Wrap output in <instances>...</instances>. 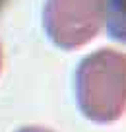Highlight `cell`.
I'll use <instances>...</instances> for the list:
<instances>
[{
  "label": "cell",
  "mask_w": 126,
  "mask_h": 132,
  "mask_svg": "<svg viewBox=\"0 0 126 132\" xmlns=\"http://www.w3.org/2000/svg\"><path fill=\"white\" fill-rule=\"evenodd\" d=\"M0 66H2V51H0Z\"/></svg>",
  "instance_id": "obj_5"
},
{
  "label": "cell",
  "mask_w": 126,
  "mask_h": 132,
  "mask_svg": "<svg viewBox=\"0 0 126 132\" xmlns=\"http://www.w3.org/2000/svg\"><path fill=\"white\" fill-rule=\"evenodd\" d=\"M107 0H45L43 27L53 45L74 51L87 45L105 23Z\"/></svg>",
  "instance_id": "obj_2"
},
{
  "label": "cell",
  "mask_w": 126,
  "mask_h": 132,
  "mask_svg": "<svg viewBox=\"0 0 126 132\" xmlns=\"http://www.w3.org/2000/svg\"><path fill=\"white\" fill-rule=\"evenodd\" d=\"M107 33L118 43H126V0H107Z\"/></svg>",
  "instance_id": "obj_3"
},
{
  "label": "cell",
  "mask_w": 126,
  "mask_h": 132,
  "mask_svg": "<svg viewBox=\"0 0 126 132\" xmlns=\"http://www.w3.org/2000/svg\"><path fill=\"white\" fill-rule=\"evenodd\" d=\"M16 132H54V130H51V128H45V126H39V124H29V126L18 128Z\"/></svg>",
  "instance_id": "obj_4"
},
{
  "label": "cell",
  "mask_w": 126,
  "mask_h": 132,
  "mask_svg": "<svg viewBox=\"0 0 126 132\" xmlns=\"http://www.w3.org/2000/svg\"><path fill=\"white\" fill-rule=\"evenodd\" d=\"M76 101L81 115L97 124H109L126 111V54L99 49L76 68Z\"/></svg>",
  "instance_id": "obj_1"
}]
</instances>
